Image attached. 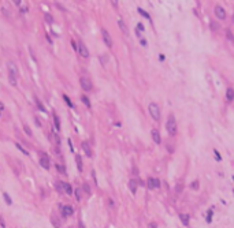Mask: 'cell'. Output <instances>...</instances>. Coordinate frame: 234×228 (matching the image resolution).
<instances>
[{"instance_id":"obj_6","label":"cell","mask_w":234,"mask_h":228,"mask_svg":"<svg viewBox=\"0 0 234 228\" xmlns=\"http://www.w3.org/2000/svg\"><path fill=\"white\" fill-rule=\"evenodd\" d=\"M215 15L218 16L219 19H226V11L223 10V7H220V5H216L215 7Z\"/></svg>"},{"instance_id":"obj_10","label":"cell","mask_w":234,"mask_h":228,"mask_svg":"<svg viewBox=\"0 0 234 228\" xmlns=\"http://www.w3.org/2000/svg\"><path fill=\"white\" fill-rule=\"evenodd\" d=\"M7 67H8V70H10V74L18 77V67L15 66V63H14V62H8L7 63Z\"/></svg>"},{"instance_id":"obj_19","label":"cell","mask_w":234,"mask_h":228,"mask_svg":"<svg viewBox=\"0 0 234 228\" xmlns=\"http://www.w3.org/2000/svg\"><path fill=\"white\" fill-rule=\"evenodd\" d=\"M3 198H4V201H6V204H7V205H11V204H13V200H11L10 195H8L6 191L3 193Z\"/></svg>"},{"instance_id":"obj_25","label":"cell","mask_w":234,"mask_h":228,"mask_svg":"<svg viewBox=\"0 0 234 228\" xmlns=\"http://www.w3.org/2000/svg\"><path fill=\"white\" fill-rule=\"evenodd\" d=\"M63 98H64V101H66V103H67V105H69L70 108H73V107H74V104H73L71 101H70L69 96H66V94H64V96H63Z\"/></svg>"},{"instance_id":"obj_12","label":"cell","mask_w":234,"mask_h":228,"mask_svg":"<svg viewBox=\"0 0 234 228\" xmlns=\"http://www.w3.org/2000/svg\"><path fill=\"white\" fill-rule=\"evenodd\" d=\"M179 219H181V221H182V226H185V227L189 226V215H186V213H181Z\"/></svg>"},{"instance_id":"obj_45","label":"cell","mask_w":234,"mask_h":228,"mask_svg":"<svg viewBox=\"0 0 234 228\" xmlns=\"http://www.w3.org/2000/svg\"><path fill=\"white\" fill-rule=\"evenodd\" d=\"M233 22H234V14H233Z\"/></svg>"},{"instance_id":"obj_11","label":"cell","mask_w":234,"mask_h":228,"mask_svg":"<svg viewBox=\"0 0 234 228\" xmlns=\"http://www.w3.org/2000/svg\"><path fill=\"white\" fill-rule=\"evenodd\" d=\"M73 213H74V209H73L70 205H66V206H63L62 208V215H63V217H67V216H71Z\"/></svg>"},{"instance_id":"obj_42","label":"cell","mask_w":234,"mask_h":228,"mask_svg":"<svg viewBox=\"0 0 234 228\" xmlns=\"http://www.w3.org/2000/svg\"><path fill=\"white\" fill-rule=\"evenodd\" d=\"M36 124H37V127H41V123L39 122V119H36Z\"/></svg>"},{"instance_id":"obj_3","label":"cell","mask_w":234,"mask_h":228,"mask_svg":"<svg viewBox=\"0 0 234 228\" xmlns=\"http://www.w3.org/2000/svg\"><path fill=\"white\" fill-rule=\"evenodd\" d=\"M80 83H81V87H82L85 92H90V90H92V87H93L92 81H90L89 78H85V77H82L80 79Z\"/></svg>"},{"instance_id":"obj_30","label":"cell","mask_w":234,"mask_h":228,"mask_svg":"<svg viewBox=\"0 0 234 228\" xmlns=\"http://www.w3.org/2000/svg\"><path fill=\"white\" fill-rule=\"evenodd\" d=\"M211 221H212V210H209L208 215H207V223L211 224Z\"/></svg>"},{"instance_id":"obj_33","label":"cell","mask_w":234,"mask_h":228,"mask_svg":"<svg viewBox=\"0 0 234 228\" xmlns=\"http://www.w3.org/2000/svg\"><path fill=\"white\" fill-rule=\"evenodd\" d=\"M211 27H212V30H218V29L220 27V26H219L216 22H211Z\"/></svg>"},{"instance_id":"obj_41","label":"cell","mask_w":234,"mask_h":228,"mask_svg":"<svg viewBox=\"0 0 234 228\" xmlns=\"http://www.w3.org/2000/svg\"><path fill=\"white\" fill-rule=\"evenodd\" d=\"M14 3H15V5H21V0H13Z\"/></svg>"},{"instance_id":"obj_36","label":"cell","mask_w":234,"mask_h":228,"mask_svg":"<svg viewBox=\"0 0 234 228\" xmlns=\"http://www.w3.org/2000/svg\"><path fill=\"white\" fill-rule=\"evenodd\" d=\"M213 153H215V157H216L215 160H218V161H220V160H222V157H220V154L218 153V150H213Z\"/></svg>"},{"instance_id":"obj_37","label":"cell","mask_w":234,"mask_h":228,"mask_svg":"<svg viewBox=\"0 0 234 228\" xmlns=\"http://www.w3.org/2000/svg\"><path fill=\"white\" fill-rule=\"evenodd\" d=\"M37 107H39V109H40V111H43V112H45V108L43 107V104L40 103V101H37Z\"/></svg>"},{"instance_id":"obj_5","label":"cell","mask_w":234,"mask_h":228,"mask_svg":"<svg viewBox=\"0 0 234 228\" xmlns=\"http://www.w3.org/2000/svg\"><path fill=\"white\" fill-rule=\"evenodd\" d=\"M101 36H103V40H104V42H106V45L111 48V46H112V40H111L110 33H108L106 29H101Z\"/></svg>"},{"instance_id":"obj_39","label":"cell","mask_w":234,"mask_h":228,"mask_svg":"<svg viewBox=\"0 0 234 228\" xmlns=\"http://www.w3.org/2000/svg\"><path fill=\"white\" fill-rule=\"evenodd\" d=\"M137 29H138V30H142V31H144V26H142L141 23H138V25H137Z\"/></svg>"},{"instance_id":"obj_29","label":"cell","mask_w":234,"mask_h":228,"mask_svg":"<svg viewBox=\"0 0 234 228\" xmlns=\"http://www.w3.org/2000/svg\"><path fill=\"white\" fill-rule=\"evenodd\" d=\"M23 130H25V133L28 134L29 137H32V130L29 128V126H26V124H25V126H23Z\"/></svg>"},{"instance_id":"obj_16","label":"cell","mask_w":234,"mask_h":228,"mask_svg":"<svg viewBox=\"0 0 234 228\" xmlns=\"http://www.w3.org/2000/svg\"><path fill=\"white\" fill-rule=\"evenodd\" d=\"M118 26L121 27V30L123 31L125 34H129V29H127V26L125 25V22L122 21V19H119V21H118Z\"/></svg>"},{"instance_id":"obj_9","label":"cell","mask_w":234,"mask_h":228,"mask_svg":"<svg viewBox=\"0 0 234 228\" xmlns=\"http://www.w3.org/2000/svg\"><path fill=\"white\" fill-rule=\"evenodd\" d=\"M151 135H152V139H153V142H155V144H157V145H159L160 142H162V138H160V134H159V131H157L156 128H153V130L151 131Z\"/></svg>"},{"instance_id":"obj_20","label":"cell","mask_w":234,"mask_h":228,"mask_svg":"<svg viewBox=\"0 0 234 228\" xmlns=\"http://www.w3.org/2000/svg\"><path fill=\"white\" fill-rule=\"evenodd\" d=\"M8 81H10V83L13 85V86H17V77H15V75L10 74V75H8Z\"/></svg>"},{"instance_id":"obj_4","label":"cell","mask_w":234,"mask_h":228,"mask_svg":"<svg viewBox=\"0 0 234 228\" xmlns=\"http://www.w3.org/2000/svg\"><path fill=\"white\" fill-rule=\"evenodd\" d=\"M78 53H80L82 57H85V59L89 57V51H88V48L85 46V44L81 42V41L78 42Z\"/></svg>"},{"instance_id":"obj_44","label":"cell","mask_w":234,"mask_h":228,"mask_svg":"<svg viewBox=\"0 0 234 228\" xmlns=\"http://www.w3.org/2000/svg\"><path fill=\"white\" fill-rule=\"evenodd\" d=\"M167 148H168V152H172V146H171V145H168Z\"/></svg>"},{"instance_id":"obj_28","label":"cell","mask_w":234,"mask_h":228,"mask_svg":"<svg viewBox=\"0 0 234 228\" xmlns=\"http://www.w3.org/2000/svg\"><path fill=\"white\" fill-rule=\"evenodd\" d=\"M82 189H84V191H85L86 194H89V193H90V187H89V185H88V183H84V185H82Z\"/></svg>"},{"instance_id":"obj_21","label":"cell","mask_w":234,"mask_h":228,"mask_svg":"<svg viewBox=\"0 0 234 228\" xmlns=\"http://www.w3.org/2000/svg\"><path fill=\"white\" fill-rule=\"evenodd\" d=\"M138 12L141 14V15L144 16V18H147L148 21H151V15H149V14L147 12V11H144V10H142V8H138Z\"/></svg>"},{"instance_id":"obj_17","label":"cell","mask_w":234,"mask_h":228,"mask_svg":"<svg viewBox=\"0 0 234 228\" xmlns=\"http://www.w3.org/2000/svg\"><path fill=\"white\" fill-rule=\"evenodd\" d=\"M75 163H77L78 171L82 172V171H84V164H82V159H81V156H77V157H75Z\"/></svg>"},{"instance_id":"obj_7","label":"cell","mask_w":234,"mask_h":228,"mask_svg":"<svg viewBox=\"0 0 234 228\" xmlns=\"http://www.w3.org/2000/svg\"><path fill=\"white\" fill-rule=\"evenodd\" d=\"M148 187L151 190H153V189H159L160 187V182H159V179H156V178H149L148 179Z\"/></svg>"},{"instance_id":"obj_22","label":"cell","mask_w":234,"mask_h":228,"mask_svg":"<svg viewBox=\"0 0 234 228\" xmlns=\"http://www.w3.org/2000/svg\"><path fill=\"white\" fill-rule=\"evenodd\" d=\"M81 100H82V103L85 104L88 108H90V101H89V98H88L86 96H82V97H81Z\"/></svg>"},{"instance_id":"obj_35","label":"cell","mask_w":234,"mask_h":228,"mask_svg":"<svg viewBox=\"0 0 234 228\" xmlns=\"http://www.w3.org/2000/svg\"><path fill=\"white\" fill-rule=\"evenodd\" d=\"M80 191L81 190H75V198H77V201H81V194H80Z\"/></svg>"},{"instance_id":"obj_27","label":"cell","mask_w":234,"mask_h":228,"mask_svg":"<svg viewBox=\"0 0 234 228\" xmlns=\"http://www.w3.org/2000/svg\"><path fill=\"white\" fill-rule=\"evenodd\" d=\"M66 194H69V195L73 194V189H71V186H70L69 183H66Z\"/></svg>"},{"instance_id":"obj_2","label":"cell","mask_w":234,"mask_h":228,"mask_svg":"<svg viewBox=\"0 0 234 228\" xmlns=\"http://www.w3.org/2000/svg\"><path fill=\"white\" fill-rule=\"evenodd\" d=\"M148 109H149V115L152 116V119H153V120H159L160 119V109H159V107H157V104L151 103L149 107H148Z\"/></svg>"},{"instance_id":"obj_26","label":"cell","mask_w":234,"mask_h":228,"mask_svg":"<svg viewBox=\"0 0 234 228\" xmlns=\"http://www.w3.org/2000/svg\"><path fill=\"white\" fill-rule=\"evenodd\" d=\"M192 190H198V187H200V183H198V180H194V182L190 185Z\"/></svg>"},{"instance_id":"obj_8","label":"cell","mask_w":234,"mask_h":228,"mask_svg":"<svg viewBox=\"0 0 234 228\" xmlns=\"http://www.w3.org/2000/svg\"><path fill=\"white\" fill-rule=\"evenodd\" d=\"M40 165H41L44 169H49L51 164H49V157L47 156V154H43L41 156V159H40Z\"/></svg>"},{"instance_id":"obj_43","label":"cell","mask_w":234,"mask_h":228,"mask_svg":"<svg viewBox=\"0 0 234 228\" xmlns=\"http://www.w3.org/2000/svg\"><path fill=\"white\" fill-rule=\"evenodd\" d=\"M101 62H103V64H106V56H101Z\"/></svg>"},{"instance_id":"obj_31","label":"cell","mask_w":234,"mask_h":228,"mask_svg":"<svg viewBox=\"0 0 234 228\" xmlns=\"http://www.w3.org/2000/svg\"><path fill=\"white\" fill-rule=\"evenodd\" d=\"M17 148H18V149H19V150L22 152L23 154H26V156H29V152H28V150H25V149H23V148H22V146L19 145V144H17Z\"/></svg>"},{"instance_id":"obj_38","label":"cell","mask_w":234,"mask_h":228,"mask_svg":"<svg viewBox=\"0 0 234 228\" xmlns=\"http://www.w3.org/2000/svg\"><path fill=\"white\" fill-rule=\"evenodd\" d=\"M111 4L116 8V7H118V0H111Z\"/></svg>"},{"instance_id":"obj_34","label":"cell","mask_w":234,"mask_h":228,"mask_svg":"<svg viewBox=\"0 0 234 228\" xmlns=\"http://www.w3.org/2000/svg\"><path fill=\"white\" fill-rule=\"evenodd\" d=\"M44 16H45V21L48 22V23H52V22H54V19L51 18V15H49V14H45Z\"/></svg>"},{"instance_id":"obj_18","label":"cell","mask_w":234,"mask_h":228,"mask_svg":"<svg viewBox=\"0 0 234 228\" xmlns=\"http://www.w3.org/2000/svg\"><path fill=\"white\" fill-rule=\"evenodd\" d=\"M82 149H84V152H85V154L88 157H90L92 156V152H90V146L86 144V142H82Z\"/></svg>"},{"instance_id":"obj_46","label":"cell","mask_w":234,"mask_h":228,"mask_svg":"<svg viewBox=\"0 0 234 228\" xmlns=\"http://www.w3.org/2000/svg\"><path fill=\"white\" fill-rule=\"evenodd\" d=\"M233 193H234V190H233Z\"/></svg>"},{"instance_id":"obj_23","label":"cell","mask_w":234,"mask_h":228,"mask_svg":"<svg viewBox=\"0 0 234 228\" xmlns=\"http://www.w3.org/2000/svg\"><path fill=\"white\" fill-rule=\"evenodd\" d=\"M54 122H55V126H56V128L59 130V128H60V122H59V118H58V115H55V113H54Z\"/></svg>"},{"instance_id":"obj_24","label":"cell","mask_w":234,"mask_h":228,"mask_svg":"<svg viewBox=\"0 0 234 228\" xmlns=\"http://www.w3.org/2000/svg\"><path fill=\"white\" fill-rule=\"evenodd\" d=\"M226 37H227V40H230V41H234V34L230 30H226Z\"/></svg>"},{"instance_id":"obj_32","label":"cell","mask_w":234,"mask_h":228,"mask_svg":"<svg viewBox=\"0 0 234 228\" xmlns=\"http://www.w3.org/2000/svg\"><path fill=\"white\" fill-rule=\"evenodd\" d=\"M55 167H56V168H58V171H59L60 172V174H66V169H64V167H62V165H55Z\"/></svg>"},{"instance_id":"obj_40","label":"cell","mask_w":234,"mask_h":228,"mask_svg":"<svg viewBox=\"0 0 234 228\" xmlns=\"http://www.w3.org/2000/svg\"><path fill=\"white\" fill-rule=\"evenodd\" d=\"M181 190H182V186L178 185V186H177V193H181Z\"/></svg>"},{"instance_id":"obj_1","label":"cell","mask_w":234,"mask_h":228,"mask_svg":"<svg viewBox=\"0 0 234 228\" xmlns=\"http://www.w3.org/2000/svg\"><path fill=\"white\" fill-rule=\"evenodd\" d=\"M166 128H167L168 134L174 137L177 134V120H175L174 115H168L167 122H166Z\"/></svg>"},{"instance_id":"obj_15","label":"cell","mask_w":234,"mask_h":228,"mask_svg":"<svg viewBox=\"0 0 234 228\" xmlns=\"http://www.w3.org/2000/svg\"><path fill=\"white\" fill-rule=\"evenodd\" d=\"M129 189H130V191L133 193V194H136V191H137V182L134 179H131L130 182H129Z\"/></svg>"},{"instance_id":"obj_13","label":"cell","mask_w":234,"mask_h":228,"mask_svg":"<svg viewBox=\"0 0 234 228\" xmlns=\"http://www.w3.org/2000/svg\"><path fill=\"white\" fill-rule=\"evenodd\" d=\"M55 187H56V190L59 193H66V183L64 182H58L55 185Z\"/></svg>"},{"instance_id":"obj_14","label":"cell","mask_w":234,"mask_h":228,"mask_svg":"<svg viewBox=\"0 0 234 228\" xmlns=\"http://www.w3.org/2000/svg\"><path fill=\"white\" fill-rule=\"evenodd\" d=\"M226 98H227V101H233L234 100V89L229 87V89L226 90Z\"/></svg>"}]
</instances>
